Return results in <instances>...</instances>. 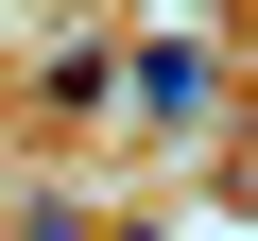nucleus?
Masks as SVG:
<instances>
[{"label":"nucleus","instance_id":"f03ea898","mask_svg":"<svg viewBox=\"0 0 258 241\" xmlns=\"http://www.w3.org/2000/svg\"><path fill=\"white\" fill-rule=\"evenodd\" d=\"M103 103H120V35H69V52L35 69V120L69 138V120H103Z\"/></svg>","mask_w":258,"mask_h":241},{"label":"nucleus","instance_id":"20e7f679","mask_svg":"<svg viewBox=\"0 0 258 241\" xmlns=\"http://www.w3.org/2000/svg\"><path fill=\"white\" fill-rule=\"evenodd\" d=\"M103 241H172V224H155V207H103Z\"/></svg>","mask_w":258,"mask_h":241},{"label":"nucleus","instance_id":"f257e3e1","mask_svg":"<svg viewBox=\"0 0 258 241\" xmlns=\"http://www.w3.org/2000/svg\"><path fill=\"white\" fill-rule=\"evenodd\" d=\"M224 35H138V52H120V103H138L155 120V138H207V120H224Z\"/></svg>","mask_w":258,"mask_h":241},{"label":"nucleus","instance_id":"7ed1b4c3","mask_svg":"<svg viewBox=\"0 0 258 241\" xmlns=\"http://www.w3.org/2000/svg\"><path fill=\"white\" fill-rule=\"evenodd\" d=\"M18 241H103V207H69V190H18Z\"/></svg>","mask_w":258,"mask_h":241}]
</instances>
